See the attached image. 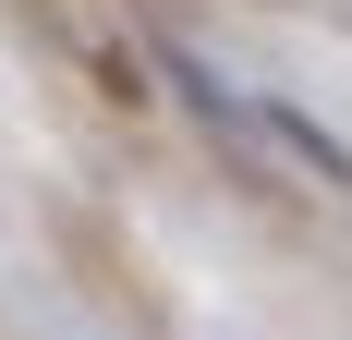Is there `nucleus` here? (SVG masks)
<instances>
[{
	"label": "nucleus",
	"mask_w": 352,
	"mask_h": 340,
	"mask_svg": "<svg viewBox=\"0 0 352 340\" xmlns=\"http://www.w3.org/2000/svg\"><path fill=\"white\" fill-rule=\"evenodd\" d=\"M158 61H170V85L195 98V122H207L231 158L292 170V182H316V195H352V146L328 134L316 109H292L280 85H243V73H231V61H207L195 36H158Z\"/></svg>",
	"instance_id": "obj_1"
}]
</instances>
